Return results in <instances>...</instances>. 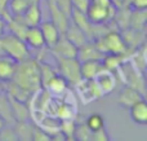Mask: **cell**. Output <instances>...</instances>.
<instances>
[{
	"label": "cell",
	"mask_w": 147,
	"mask_h": 141,
	"mask_svg": "<svg viewBox=\"0 0 147 141\" xmlns=\"http://www.w3.org/2000/svg\"><path fill=\"white\" fill-rule=\"evenodd\" d=\"M13 82L17 83L20 87L25 88L26 91L32 95L41 87V78H40V67L39 62L35 58L28 57L25 61L18 62L17 70L13 77Z\"/></svg>",
	"instance_id": "1"
},
{
	"label": "cell",
	"mask_w": 147,
	"mask_h": 141,
	"mask_svg": "<svg viewBox=\"0 0 147 141\" xmlns=\"http://www.w3.org/2000/svg\"><path fill=\"white\" fill-rule=\"evenodd\" d=\"M0 54L9 56L17 62L25 61L30 57L28 45L25 43V40L10 33H4L0 36Z\"/></svg>",
	"instance_id": "2"
},
{
	"label": "cell",
	"mask_w": 147,
	"mask_h": 141,
	"mask_svg": "<svg viewBox=\"0 0 147 141\" xmlns=\"http://www.w3.org/2000/svg\"><path fill=\"white\" fill-rule=\"evenodd\" d=\"M96 47L103 54H127L129 51L121 34L116 30H110L94 39Z\"/></svg>",
	"instance_id": "3"
},
{
	"label": "cell",
	"mask_w": 147,
	"mask_h": 141,
	"mask_svg": "<svg viewBox=\"0 0 147 141\" xmlns=\"http://www.w3.org/2000/svg\"><path fill=\"white\" fill-rule=\"evenodd\" d=\"M57 71L65 78L67 84L75 85L81 79L80 74V61L76 57L72 58H56Z\"/></svg>",
	"instance_id": "4"
},
{
	"label": "cell",
	"mask_w": 147,
	"mask_h": 141,
	"mask_svg": "<svg viewBox=\"0 0 147 141\" xmlns=\"http://www.w3.org/2000/svg\"><path fill=\"white\" fill-rule=\"evenodd\" d=\"M116 9H117V7H115V5L103 7V5L90 3L85 14L93 25L105 26V25H109L110 22H112V20L115 17V13H116Z\"/></svg>",
	"instance_id": "5"
},
{
	"label": "cell",
	"mask_w": 147,
	"mask_h": 141,
	"mask_svg": "<svg viewBox=\"0 0 147 141\" xmlns=\"http://www.w3.org/2000/svg\"><path fill=\"white\" fill-rule=\"evenodd\" d=\"M74 87H75L76 93L79 95L80 100L84 104H92L94 101L99 100L101 97H103L99 88L97 87L94 79H83L81 78Z\"/></svg>",
	"instance_id": "6"
},
{
	"label": "cell",
	"mask_w": 147,
	"mask_h": 141,
	"mask_svg": "<svg viewBox=\"0 0 147 141\" xmlns=\"http://www.w3.org/2000/svg\"><path fill=\"white\" fill-rule=\"evenodd\" d=\"M94 82H96L97 87L99 88L102 96L110 95V93L114 92L115 87H116V75L114 71L107 69H102L96 77L93 78Z\"/></svg>",
	"instance_id": "7"
},
{
	"label": "cell",
	"mask_w": 147,
	"mask_h": 141,
	"mask_svg": "<svg viewBox=\"0 0 147 141\" xmlns=\"http://www.w3.org/2000/svg\"><path fill=\"white\" fill-rule=\"evenodd\" d=\"M49 49L56 58H72V57H76V53H78V47L74 45L63 34H61L57 43Z\"/></svg>",
	"instance_id": "8"
},
{
	"label": "cell",
	"mask_w": 147,
	"mask_h": 141,
	"mask_svg": "<svg viewBox=\"0 0 147 141\" xmlns=\"http://www.w3.org/2000/svg\"><path fill=\"white\" fill-rule=\"evenodd\" d=\"M141 98H145L143 97V93H141L140 91L134 87L125 85V87L119 92V95H117L116 102H117V105L121 106V108L129 109L133 104L140 101Z\"/></svg>",
	"instance_id": "9"
},
{
	"label": "cell",
	"mask_w": 147,
	"mask_h": 141,
	"mask_svg": "<svg viewBox=\"0 0 147 141\" xmlns=\"http://www.w3.org/2000/svg\"><path fill=\"white\" fill-rule=\"evenodd\" d=\"M39 26H40V30L43 33L45 47L47 48H52L57 43L59 36H61V31L58 30V27L56 26V23L53 21H44V22L41 21Z\"/></svg>",
	"instance_id": "10"
},
{
	"label": "cell",
	"mask_w": 147,
	"mask_h": 141,
	"mask_svg": "<svg viewBox=\"0 0 147 141\" xmlns=\"http://www.w3.org/2000/svg\"><path fill=\"white\" fill-rule=\"evenodd\" d=\"M103 56L105 54L97 48L94 41H90V40H88L85 44L79 47L78 53H76V58H78L80 62L90 61V60H101L102 61Z\"/></svg>",
	"instance_id": "11"
},
{
	"label": "cell",
	"mask_w": 147,
	"mask_h": 141,
	"mask_svg": "<svg viewBox=\"0 0 147 141\" xmlns=\"http://www.w3.org/2000/svg\"><path fill=\"white\" fill-rule=\"evenodd\" d=\"M17 65L18 62L16 60L5 54H0V82L5 83L12 80L17 70Z\"/></svg>",
	"instance_id": "12"
},
{
	"label": "cell",
	"mask_w": 147,
	"mask_h": 141,
	"mask_svg": "<svg viewBox=\"0 0 147 141\" xmlns=\"http://www.w3.org/2000/svg\"><path fill=\"white\" fill-rule=\"evenodd\" d=\"M21 18L27 26H38L40 25L41 18H43V13H41L40 8V0H35L30 4V7L25 10Z\"/></svg>",
	"instance_id": "13"
},
{
	"label": "cell",
	"mask_w": 147,
	"mask_h": 141,
	"mask_svg": "<svg viewBox=\"0 0 147 141\" xmlns=\"http://www.w3.org/2000/svg\"><path fill=\"white\" fill-rule=\"evenodd\" d=\"M47 1H48L52 21L56 23V26L58 27V30L61 31V34H65V31H66V28H67V25L70 23V17H67V16L57 7L54 0H47Z\"/></svg>",
	"instance_id": "14"
},
{
	"label": "cell",
	"mask_w": 147,
	"mask_h": 141,
	"mask_svg": "<svg viewBox=\"0 0 147 141\" xmlns=\"http://www.w3.org/2000/svg\"><path fill=\"white\" fill-rule=\"evenodd\" d=\"M130 118L136 124L146 126L147 124V102L145 98H141L140 101L134 102L129 108Z\"/></svg>",
	"instance_id": "15"
},
{
	"label": "cell",
	"mask_w": 147,
	"mask_h": 141,
	"mask_svg": "<svg viewBox=\"0 0 147 141\" xmlns=\"http://www.w3.org/2000/svg\"><path fill=\"white\" fill-rule=\"evenodd\" d=\"M25 43L32 49H40L45 47L40 26H28L25 35Z\"/></svg>",
	"instance_id": "16"
},
{
	"label": "cell",
	"mask_w": 147,
	"mask_h": 141,
	"mask_svg": "<svg viewBox=\"0 0 147 141\" xmlns=\"http://www.w3.org/2000/svg\"><path fill=\"white\" fill-rule=\"evenodd\" d=\"M63 35L71 41L74 45L78 47V48L88 41V38H86V35L84 34V31L81 30L79 26H76L71 20H70V23L67 25V28Z\"/></svg>",
	"instance_id": "17"
},
{
	"label": "cell",
	"mask_w": 147,
	"mask_h": 141,
	"mask_svg": "<svg viewBox=\"0 0 147 141\" xmlns=\"http://www.w3.org/2000/svg\"><path fill=\"white\" fill-rule=\"evenodd\" d=\"M8 100H9V105H10V111H12V117L14 119V122L17 121H30V110L26 106V102H21L17 101L14 98H12L10 96H8Z\"/></svg>",
	"instance_id": "18"
},
{
	"label": "cell",
	"mask_w": 147,
	"mask_h": 141,
	"mask_svg": "<svg viewBox=\"0 0 147 141\" xmlns=\"http://www.w3.org/2000/svg\"><path fill=\"white\" fill-rule=\"evenodd\" d=\"M103 69L101 60H90V61L80 62V74L83 79H93L101 70Z\"/></svg>",
	"instance_id": "19"
},
{
	"label": "cell",
	"mask_w": 147,
	"mask_h": 141,
	"mask_svg": "<svg viewBox=\"0 0 147 141\" xmlns=\"http://www.w3.org/2000/svg\"><path fill=\"white\" fill-rule=\"evenodd\" d=\"M44 88H45L51 95L59 96V95H63V93L66 92L67 88H69V84H67V82L65 80V78L61 77V75L57 73L53 78L49 79V82L47 83Z\"/></svg>",
	"instance_id": "20"
},
{
	"label": "cell",
	"mask_w": 147,
	"mask_h": 141,
	"mask_svg": "<svg viewBox=\"0 0 147 141\" xmlns=\"http://www.w3.org/2000/svg\"><path fill=\"white\" fill-rule=\"evenodd\" d=\"M123 39H124L125 44H127L128 49L129 48H138L140 45L143 44V33L142 30H137V28H125L121 34Z\"/></svg>",
	"instance_id": "21"
},
{
	"label": "cell",
	"mask_w": 147,
	"mask_h": 141,
	"mask_svg": "<svg viewBox=\"0 0 147 141\" xmlns=\"http://www.w3.org/2000/svg\"><path fill=\"white\" fill-rule=\"evenodd\" d=\"M5 26L8 27L10 34L21 38L22 40H25V35H26V30L28 26L23 22V20L21 18V16L18 17H12L8 22H5Z\"/></svg>",
	"instance_id": "22"
},
{
	"label": "cell",
	"mask_w": 147,
	"mask_h": 141,
	"mask_svg": "<svg viewBox=\"0 0 147 141\" xmlns=\"http://www.w3.org/2000/svg\"><path fill=\"white\" fill-rule=\"evenodd\" d=\"M32 127L34 123H31L30 121H17L14 122V128L16 135H17L18 140H31L32 137Z\"/></svg>",
	"instance_id": "23"
},
{
	"label": "cell",
	"mask_w": 147,
	"mask_h": 141,
	"mask_svg": "<svg viewBox=\"0 0 147 141\" xmlns=\"http://www.w3.org/2000/svg\"><path fill=\"white\" fill-rule=\"evenodd\" d=\"M127 54H105L102 58V65L105 69L111 70V71H116L119 66L123 64L124 60H127Z\"/></svg>",
	"instance_id": "24"
},
{
	"label": "cell",
	"mask_w": 147,
	"mask_h": 141,
	"mask_svg": "<svg viewBox=\"0 0 147 141\" xmlns=\"http://www.w3.org/2000/svg\"><path fill=\"white\" fill-rule=\"evenodd\" d=\"M85 126L88 127L92 132L97 131V129H101L105 127V118L99 113H93L86 118Z\"/></svg>",
	"instance_id": "25"
},
{
	"label": "cell",
	"mask_w": 147,
	"mask_h": 141,
	"mask_svg": "<svg viewBox=\"0 0 147 141\" xmlns=\"http://www.w3.org/2000/svg\"><path fill=\"white\" fill-rule=\"evenodd\" d=\"M75 127H76L75 119H62L61 124H59V131L63 134L66 140H75L74 139Z\"/></svg>",
	"instance_id": "26"
},
{
	"label": "cell",
	"mask_w": 147,
	"mask_h": 141,
	"mask_svg": "<svg viewBox=\"0 0 147 141\" xmlns=\"http://www.w3.org/2000/svg\"><path fill=\"white\" fill-rule=\"evenodd\" d=\"M92 131L84 124H76L75 127V134H74V139L80 140V141H90Z\"/></svg>",
	"instance_id": "27"
},
{
	"label": "cell",
	"mask_w": 147,
	"mask_h": 141,
	"mask_svg": "<svg viewBox=\"0 0 147 141\" xmlns=\"http://www.w3.org/2000/svg\"><path fill=\"white\" fill-rule=\"evenodd\" d=\"M0 140L3 141H17L18 137L13 128V124H7L0 129Z\"/></svg>",
	"instance_id": "28"
},
{
	"label": "cell",
	"mask_w": 147,
	"mask_h": 141,
	"mask_svg": "<svg viewBox=\"0 0 147 141\" xmlns=\"http://www.w3.org/2000/svg\"><path fill=\"white\" fill-rule=\"evenodd\" d=\"M32 141H51V135L47 134L41 127L34 124L32 127V137H31Z\"/></svg>",
	"instance_id": "29"
},
{
	"label": "cell",
	"mask_w": 147,
	"mask_h": 141,
	"mask_svg": "<svg viewBox=\"0 0 147 141\" xmlns=\"http://www.w3.org/2000/svg\"><path fill=\"white\" fill-rule=\"evenodd\" d=\"M90 140L93 141H110L111 137L109 136V132L106 131V128H101V129H97V131L92 132V137Z\"/></svg>",
	"instance_id": "30"
},
{
	"label": "cell",
	"mask_w": 147,
	"mask_h": 141,
	"mask_svg": "<svg viewBox=\"0 0 147 141\" xmlns=\"http://www.w3.org/2000/svg\"><path fill=\"white\" fill-rule=\"evenodd\" d=\"M71 3H72V8L85 13L89 4H90V0H71Z\"/></svg>",
	"instance_id": "31"
},
{
	"label": "cell",
	"mask_w": 147,
	"mask_h": 141,
	"mask_svg": "<svg viewBox=\"0 0 147 141\" xmlns=\"http://www.w3.org/2000/svg\"><path fill=\"white\" fill-rule=\"evenodd\" d=\"M129 7L133 10H146L147 8V0H130Z\"/></svg>",
	"instance_id": "32"
},
{
	"label": "cell",
	"mask_w": 147,
	"mask_h": 141,
	"mask_svg": "<svg viewBox=\"0 0 147 141\" xmlns=\"http://www.w3.org/2000/svg\"><path fill=\"white\" fill-rule=\"evenodd\" d=\"M7 124H8V123L4 121V118H3V117H0V129H1L4 126H7Z\"/></svg>",
	"instance_id": "33"
}]
</instances>
